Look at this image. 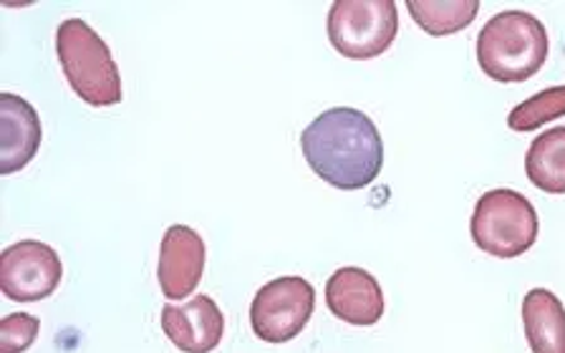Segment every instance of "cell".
Returning <instances> with one entry per match:
<instances>
[{
	"instance_id": "1",
	"label": "cell",
	"mask_w": 565,
	"mask_h": 353,
	"mask_svg": "<svg viewBox=\"0 0 565 353\" xmlns=\"http://www.w3.org/2000/svg\"><path fill=\"white\" fill-rule=\"evenodd\" d=\"M300 152L311 172L335 190H364L384 167V141L376 124L351 106H333L300 135Z\"/></svg>"
},
{
	"instance_id": "2",
	"label": "cell",
	"mask_w": 565,
	"mask_h": 353,
	"mask_svg": "<svg viewBox=\"0 0 565 353\" xmlns=\"http://www.w3.org/2000/svg\"><path fill=\"white\" fill-rule=\"evenodd\" d=\"M477 64L500 84H523L545 66L551 41L541 18L525 11L492 15L477 35Z\"/></svg>"
},
{
	"instance_id": "3",
	"label": "cell",
	"mask_w": 565,
	"mask_h": 353,
	"mask_svg": "<svg viewBox=\"0 0 565 353\" xmlns=\"http://www.w3.org/2000/svg\"><path fill=\"white\" fill-rule=\"evenodd\" d=\"M56 56L68 86L88 106H117L124 99L121 74L106 41L82 18L56 29Z\"/></svg>"
},
{
	"instance_id": "4",
	"label": "cell",
	"mask_w": 565,
	"mask_h": 353,
	"mask_svg": "<svg viewBox=\"0 0 565 353\" xmlns=\"http://www.w3.org/2000/svg\"><path fill=\"white\" fill-rule=\"evenodd\" d=\"M537 212L525 194L500 188L477 200L470 233L475 245L492 258H520L537 240Z\"/></svg>"
},
{
	"instance_id": "5",
	"label": "cell",
	"mask_w": 565,
	"mask_h": 353,
	"mask_svg": "<svg viewBox=\"0 0 565 353\" xmlns=\"http://www.w3.org/2000/svg\"><path fill=\"white\" fill-rule=\"evenodd\" d=\"M326 31L341 56L376 58L388 51L399 33V11L394 0H335Z\"/></svg>"
},
{
	"instance_id": "6",
	"label": "cell",
	"mask_w": 565,
	"mask_h": 353,
	"mask_svg": "<svg viewBox=\"0 0 565 353\" xmlns=\"http://www.w3.org/2000/svg\"><path fill=\"white\" fill-rule=\"evenodd\" d=\"M316 290L300 276H282L255 293L250 303L253 333L265 343H288L298 339L311 321Z\"/></svg>"
},
{
	"instance_id": "7",
	"label": "cell",
	"mask_w": 565,
	"mask_h": 353,
	"mask_svg": "<svg viewBox=\"0 0 565 353\" xmlns=\"http://www.w3.org/2000/svg\"><path fill=\"white\" fill-rule=\"evenodd\" d=\"M64 278V263L51 245L21 240L0 255V290L15 303H35L56 293Z\"/></svg>"
},
{
	"instance_id": "8",
	"label": "cell",
	"mask_w": 565,
	"mask_h": 353,
	"mask_svg": "<svg viewBox=\"0 0 565 353\" xmlns=\"http://www.w3.org/2000/svg\"><path fill=\"white\" fill-rule=\"evenodd\" d=\"M205 240L188 225L167 227L159 245L157 280L167 300H182L198 290L205 272Z\"/></svg>"
},
{
	"instance_id": "9",
	"label": "cell",
	"mask_w": 565,
	"mask_h": 353,
	"mask_svg": "<svg viewBox=\"0 0 565 353\" xmlns=\"http://www.w3.org/2000/svg\"><path fill=\"white\" fill-rule=\"evenodd\" d=\"M162 331L182 353H212L225 335V315L210 296H194L190 303L162 308Z\"/></svg>"
},
{
	"instance_id": "10",
	"label": "cell",
	"mask_w": 565,
	"mask_h": 353,
	"mask_svg": "<svg viewBox=\"0 0 565 353\" xmlns=\"http://www.w3.org/2000/svg\"><path fill=\"white\" fill-rule=\"evenodd\" d=\"M326 306L349 325H376L382 321L386 300L379 280L364 268H339L326 282Z\"/></svg>"
},
{
	"instance_id": "11",
	"label": "cell",
	"mask_w": 565,
	"mask_h": 353,
	"mask_svg": "<svg viewBox=\"0 0 565 353\" xmlns=\"http://www.w3.org/2000/svg\"><path fill=\"white\" fill-rule=\"evenodd\" d=\"M43 139L39 111L21 96L0 94V174L21 172L39 154Z\"/></svg>"
},
{
	"instance_id": "12",
	"label": "cell",
	"mask_w": 565,
	"mask_h": 353,
	"mask_svg": "<svg viewBox=\"0 0 565 353\" xmlns=\"http://www.w3.org/2000/svg\"><path fill=\"white\" fill-rule=\"evenodd\" d=\"M525 339L533 353H565V306L547 288H533L523 298Z\"/></svg>"
},
{
	"instance_id": "13",
	"label": "cell",
	"mask_w": 565,
	"mask_h": 353,
	"mask_svg": "<svg viewBox=\"0 0 565 353\" xmlns=\"http://www.w3.org/2000/svg\"><path fill=\"white\" fill-rule=\"evenodd\" d=\"M525 174L537 190L565 194V127L547 129L533 139L525 157Z\"/></svg>"
},
{
	"instance_id": "14",
	"label": "cell",
	"mask_w": 565,
	"mask_h": 353,
	"mask_svg": "<svg viewBox=\"0 0 565 353\" xmlns=\"http://www.w3.org/2000/svg\"><path fill=\"white\" fill-rule=\"evenodd\" d=\"M406 8L424 33L452 35L475 21L480 0H406Z\"/></svg>"
},
{
	"instance_id": "15",
	"label": "cell",
	"mask_w": 565,
	"mask_h": 353,
	"mask_svg": "<svg viewBox=\"0 0 565 353\" xmlns=\"http://www.w3.org/2000/svg\"><path fill=\"white\" fill-rule=\"evenodd\" d=\"M565 117V84L551 86L545 92L530 96V99L520 101L515 109L508 114V127L512 131H537L545 127L547 121H555Z\"/></svg>"
},
{
	"instance_id": "16",
	"label": "cell",
	"mask_w": 565,
	"mask_h": 353,
	"mask_svg": "<svg viewBox=\"0 0 565 353\" xmlns=\"http://www.w3.org/2000/svg\"><path fill=\"white\" fill-rule=\"evenodd\" d=\"M41 321L31 313H11L0 321V353H23L39 339Z\"/></svg>"
}]
</instances>
